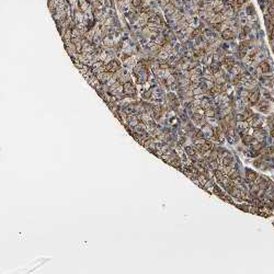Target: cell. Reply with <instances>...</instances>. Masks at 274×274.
I'll return each mask as SVG.
<instances>
[{"mask_svg": "<svg viewBox=\"0 0 274 274\" xmlns=\"http://www.w3.org/2000/svg\"><path fill=\"white\" fill-rule=\"evenodd\" d=\"M269 14L272 18L274 17V6H270L269 7Z\"/></svg>", "mask_w": 274, "mask_h": 274, "instance_id": "9a60e30c", "label": "cell"}, {"mask_svg": "<svg viewBox=\"0 0 274 274\" xmlns=\"http://www.w3.org/2000/svg\"><path fill=\"white\" fill-rule=\"evenodd\" d=\"M221 164H223V166H225V167H227V166H233V158L229 157V156L224 157L223 160H221Z\"/></svg>", "mask_w": 274, "mask_h": 274, "instance_id": "52a82bcc", "label": "cell"}, {"mask_svg": "<svg viewBox=\"0 0 274 274\" xmlns=\"http://www.w3.org/2000/svg\"><path fill=\"white\" fill-rule=\"evenodd\" d=\"M185 151L188 152V155H190V156H194V155H196L195 149H194V148H192V147H187Z\"/></svg>", "mask_w": 274, "mask_h": 274, "instance_id": "9c48e42d", "label": "cell"}, {"mask_svg": "<svg viewBox=\"0 0 274 274\" xmlns=\"http://www.w3.org/2000/svg\"><path fill=\"white\" fill-rule=\"evenodd\" d=\"M105 68L110 72H115L117 69H120V63L117 61H112L105 66Z\"/></svg>", "mask_w": 274, "mask_h": 274, "instance_id": "7a4b0ae2", "label": "cell"}, {"mask_svg": "<svg viewBox=\"0 0 274 274\" xmlns=\"http://www.w3.org/2000/svg\"><path fill=\"white\" fill-rule=\"evenodd\" d=\"M164 10H165V12L167 13V14H173L174 12H175V6L172 3V2H169L165 8H164Z\"/></svg>", "mask_w": 274, "mask_h": 274, "instance_id": "5b68a950", "label": "cell"}, {"mask_svg": "<svg viewBox=\"0 0 274 274\" xmlns=\"http://www.w3.org/2000/svg\"><path fill=\"white\" fill-rule=\"evenodd\" d=\"M258 178V173L253 170H250V169H247L246 170V180L248 182H256Z\"/></svg>", "mask_w": 274, "mask_h": 274, "instance_id": "6da1fadb", "label": "cell"}, {"mask_svg": "<svg viewBox=\"0 0 274 274\" xmlns=\"http://www.w3.org/2000/svg\"><path fill=\"white\" fill-rule=\"evenodd\" d=\"M242 140L245 144H251L254 140V138L250 135H245V136H242Z\"/></svg>", "mask_w": 274, "mask_h": 274, "instance_id": "ba28073f", "label": "cell"}, {"mask_svg": "<svg viewBox=\"0 0 274 274\" xmlns=\"http://www.w3.org/2000/svg\"><path fill=\"white\" fill-rule=\"evenodd\" d=\"M253 165H254L256 167H260V165H261V161H260V160H256V161L253 162Z\"/></svg>", "mask_w": 274, "mask_h": 274, "instance_id": "ac0fdd59", "label": "cell"}, {"mask_svg": "<svg viewBox=\"0 0 274 274\" xmlns=\"http://www.w3.org/2000/svg\"><path fill=\"white\" fill-rule=\"evenodd\" d=\"M159 68H160L161 70H166V69H168V68H169V65H168L167 63L161 62V63L159 64Z\"/></svg>", "mask_w": 274, "mask_h": 274, "instance_id": "7c38bea8", "label": "cell"}, {"mask_svg": "<svg viewBox=\"0 0 274 274\" xmlns=\"http://www.w3.org/2000/svg\"><path fill=\"white\" fill-rule=\"evenodd\" d=\"M221 38L224 40H233L235 38V34L230 29H225L223 33H221Z\"/></svg>", "mask_w": 274, "mask_h": 274, "instance_id": "3957f363", "label": "cell"}, {"mask_svg": "<svg viewBox=\"0 0 274 274\" xmlns=\"http://www.w3.org/2000/svg\"><path fill=\"white\" fill-rule=\"evenodd\" d=\"M270 134H271V136H272V137H274V126H273V127H271V131H270Z\"/></svg>", "mask_w": 274, "mask_h": 274, "instance_id": "d6986e66", "label": "cell"}, {"mask_svg": "<svg viewBox=\"0 0 274 274\" xmlns=\"http://www.w3.org/2000/svg\"><path fill=\"white\" fill-rule=\"evenodd\" d=\"M254 12H256V11H254V9H253V7L250 6V7H249V10H248V13H249V14H253Z\"/></svg>", "mask_w": 274, "mask_h": 274, "instance_id": "2e32d148", "label": "cell"}, {"mask_svg": "<svg viewBox=\"0 0 274 274\" xmlns=\"http://www.w3.org/2000/svg\"><path fill=\"white\" fill-rule=\"evenodd\" d=\"M170 159H171V160H174V155H172V156L170 157ZM175 160H177V161H174V166H177V164H179V158L177 157Z\"/></svg>", "mask_w": 274, "mask_h": 274, "instance_id": "e0dca14e", "label": "cell"}, {"mask_svg": "<svg viewBox=\"0 0 274 274\" xmlns=\"http://www.w3.org/2000/svg\"><path fill=\"white\" fill-rule=\"evenodd\" d=\"M142 1H143V0H132L131 2H132L133 6L135 7V8H138V7L142 6Z\"/></svg>", "mask_w": 274, "mask_h": 274, "instance_id": "30bf717a", "label": "cell"}, {"mask_svg": "<svg viewBox=\"0 0 274 274\" xmlns=\"http://www.w3.org/2000/svg\"><path fill=\"white\" fill-rule=\"evenodd\" d=\"M259 67H260V69H261V71H262L263 73H268V72H270V70H271L270 65L266 63V62H261L260 65H259Z\"/></svg>", "mask_w": 274, "mask_h": 274, "instance_id": "8992f818", "label": "cell"}, {"mask_svg": "<svg viewBox=\"0 0 274 274\" xmlns=\"http://www.w3.org/2000/svg\"><path fill=\"white\" fill-rule=\"evenodd\" d=\"M259 98H260V92H259V91H256V92L250 93V97H249L250 103H251L252 105L257 104V103L259 102Z\"/></svg>", "mask_w": 274, "mask_h": 274, "instance_id": "277c9868", "label": "cell"}, {"mask_svg": "<svg viewBox=\"0 0 274 274\" xmlns=\"http://www.w3.org/2000/svg\"><path fill=\"white\" fill-rule=\"evenodd\" d=\"M205 114L207 115V116H214V111L212 110V109H207V110H205Z\"/></svg>", "mask_w": 274, "mask_h": 274, "instance_id": "4fadbf2b", "label": "cell"}, {"mask_svg": "<svg viewBox=\"0 0 274 274\" xmlns=\"http://www.w3.org/2000/svg\"><path fill=\"white\" fill-rule=\"evenodd\" d=\"M103 43H104V45H106V46H113V41H111L109 38H105L104 39V41H103Z\"/></svg>", "mask_w": 274, "mask_h": 274, "instance_id": "8fae6325", "label": "cell"}, {"mask_svg": "<svg viewBox=\"0 0 274 274\" xmlns=\"http://www.w3.org/2000/svg\"><path fill=\"white\" fill-rule=\"evenodd\" d=\"M199 33H201V29H195V30H193V32H192V36L196 38V36H198Z\"/></svg>", "mask_w": 274, "mask_h": 274, "instance_id": "5bb4252c", "label": "cell"}]
</instances>
